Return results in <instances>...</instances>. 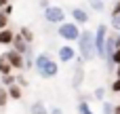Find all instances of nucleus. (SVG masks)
<instances>
[{
  "label": "nucleus",
  "instance_id": "obj_1",
  "mask_svg": "<svg viewBox=\"0 0 120 114\" xmlns=\"http://www.w3.org/2000/svg\"><path fill=\"white\" fill-rule=\"evenodd\" d=\"M34 68H36V72H38L40 78H55L59 74V66L46 53H40V55L34 57Z\"/></svg>",
  "mask_w": 120,
  "mask_h": 114
},
{
  "label": "nucleus",
  "instance_id": "obj_2",
  "mask_svg": "<svg viewBox=\"0 0 120 114\" xmlns=\"http://www.w3.org/2000/svg\"><path fill=\"white\" fill-rule=\"evenodd\" d=\"M76 42H78V51H80L82 61H91V59L97 57V53H95V34L93 32L80 30V38Z\"/></svg>",
  "mask_w": 120,
  "mask_h": 114
},
{
  "label": "nucleus",
  "instance_id": "obj_3",
  "mask_svg": "<svg viewBox=\"0 0 120 114\" xmlns=\"http://www.w3.org/2000/svg\"><path fill=\"white\" fill-rule=\"evenodd\" d=\"M57 34H59L63 40H68V42H76V40L80 38V28H78V23H74V21H63V23H59Z\"/></svg>",
  "mask_w": 120,
  "mask_h": 114
},
{
  "label": "nucleus",
  "instance_id": "obj_4",
  "mask_svg": "<svg viewBox=\"0 0 120 114\" xmlns=\"http://www.w3.org/2000/svg\"><path fill=\"white\" fill-rule=\"evenodd\" d=\"M93 34H95V53H97V57H99V59H103L105 40H108V25H105V23H101V25L97 28V32H93Z\"/></svg>",
  "mask_w": 120,
  "mask_h": 114
},
{
  "label": "nucleus",
  "instance_id": "obj_5",
  "mask_svg": "<svg viewBox=\"0 0 120 114\" xmlns=\"http://www.w3.org/2000/svg\"><path fill=\"white\" fill-rule=\"evenodd\" d=\"M44 19H46L49 23H63L65 13H63L61 6H46V8H44Z\"/></svg>",
  "mask_w": 120,
  "mask_h": 114
},
{
  "label": "nucleus",
  "instance_id": "obj_6",
  "mask_svg": "<svg viewBox=\"0 0 120 114\" xmlns=\"http://www.w3.org/2000/svg\"><path fill=\"white\" fill-rule=\"evenodd\" d=\"M76 61H78V66L74 68V76H72V87L74 89H80L82 87V80H84V61H82V57H76Z\"/></svg>",
  "mask_w": 120,
  "mask_h": 114
},
{
  "label": "nucleus",
  "instance_id": "obj_7",
  "mask_svg": "<svg viewBox=\"0 0 120 114\" xmlns=\"http://www.w3.org/2000/svg\"><path fill=\"white\" fill-rule=\"evenodd\" d=\"M57 57H59V61L70 63V61L76 59V49H72V44H63V47L57 49Z\"/></svg>",
  "mask_w": 120,
  "mask_h": 114
},
{
  "label": "nucleus",
  "instance_id": "obj_8",
  "mask_svg": "<svg viewBox=\"0 0 120 114\" xmlns=\"http://www.w3.org/2000/svg\"><path fill=\"white\" fill-rule=\"evenodd\" d=\"M4 57L8 59V63H11V68L13 70H23V55L21 53H17V51H6L4 53Z\"/></svg>",
  "mask_w": 120,
  "mask_h": 114
},
{
  "label": "nucleus",
  "instance_id": "obj_9",
  "mask_svg": "<svg viewBox=\"0 0 120 114\" xmlns=\"http://www.w3.org/2000/svg\"><path fill=\"white\" fill-rule=\"evenodd\" d=\"M13 51H17V53H21V55H25L27 51H30V44L19 36V34H15V38H13Z\"/></svg>",
  "mask_w": 120,
  "mask_h": 114
},
{
  "label": "nucleus",
  "instance_id": "obj_10",
  "mask_svg": "<svg viewBox=\"0 0 120 114\" xmlns=\"http://www.w3.org/2000/svg\"><path fill=\"white\" fill-rule=\"evenodd\" d=\"M72 19H74V23H86L89 21V15L82 8H72Z\"/></svg>",
  "mask_w": 120,
  "mask_h": 114
},
{
  "label": "nucleus",
  "instance_id": "obj_11",
  "mask_svg": "<svg viewBox=\"0 0 120 114\" xmlns=\"http://www.w3.org/2000/svg\"><path fill=\"white\" fill-rule=\"evenodd\" d=\"M13 38H15V32H11L8 28L0 30V44H2V47H4V44H13Z\"/></svg>",
  "mask_w": 120,
  "mask_h": 114
},
{
  "label": "nucleus",
  "instance_id": "obj_12",
  "mask_svg": "<svg viewBox=\"0 0 120 114\" xmlns=\"http://www.w3.org/2000/svg\"><path fill=\"white\" fill-rule=\"evenodd\" d=\"M30 114H49V108L42 104V102H34L30 106Z\"/></svg>",
  "mask_w": 120,
  "mask_h": 114
},
{
  "label": "nucleus",
  "instance_id": "obj_13",
  "mask_svg": "<svg viewBox=\"0 0 120 114\" xmlns=\"http://www.w3.org/2000/svg\"><path fill=\"white\" fill-rule=\"evenodd\" d=\"M6 93H8V99H21V87L19 85L6 87Z\"/></svg>",
  "mask_w": 120,
  "mask_h": 114
},
{
  "label": "nucleus",
  "instance_id": "obj_14",
  "mask_svg": "<svg viewBox=\"0 0 120 114\" xmlns=\"http://www.w3.org/2000/svg\"><path fill=\"white\" fill-rule=\"evenodd\" d=\"M0 74H2V76H4V74H13V68H11L8 59L4 57V53L0 55Z\"/></svg>",
  "mask_w": 120,
  "mask_h": 114
},
{
  "label": "nucleus",
  "instance_id": "obj_15",
  "mask_svg": "<svg viewBox=\"0 0 120 114\" xmlns=\"http://www.w3.org/2000/svg\"><path fill=\"white\" fill-rule=\"evenodd\" d=\"M78 114H95V112H93V108L89 106V102L82 99V102L78 104Z\"/></svg>",
  "mask_w": 120,
  "mask_h": 114
},
{
  "label": "nucleus",
  "instance_id": "obj_16",
  "mask_svg": "<svg viewBox=\"0 0 120 114\" xmlns=\"http://www.w3.org/2000/svg\"><path fill=\"white\" fill-rule=\"evenodd\" d=\"M19 36H21V38H23L27 44H30V42H32V38H34V34H32V30H30V28H21Z\"/></svg>",
  "mask_w": 120,
  "mask_h": 114
},
{
  "label": "nucleus",
  "instance_id": "obj_17",
  "mask_svg": "<svg viewBox=\"0 0 120 114\" xmlns=\"http://www.w3.org/2000/svg\"><path fill=\"white\" fill-rule=\"evenodd\" d=\"M11 85H15V76H13V74H4V76H2V87L6 89V87H11Z\"/></svg>",
  "mask_w": 120,
  "mask_h": 114
},
{
  "label": "nucleus",
  "instance_id": "obj_18",
  "mask_svg": "<svg viewBox=\"0 0 120 114\" xmlns=\"http://www.w3.org/2000/svg\"><path fill=\"white\" fill-rule=\"evenodd\" d=\"M89 4H91V8H95V11H103V6H105L103 0H89Z\"/></svg>",
  "mask_w": 120,
  "mask_h": 114
},
{
  "label": "nucleus",
  "instance_id": "obj_19",
  "mask_svg": "<svg viewBox=\"0 0 120 114\" xmlns=\"http://www.w3.org/2000/svg\"><path fill=\"white\" fill-rule=\"evenodd\" d=\"M6 102H8V93H6V89H4V87H0V108H4V106H6Z\"/></svg>",
  "mask_w": 120,
  "mask_h": 114
},
{
  "label": "nucleus",
  "instance_id": "obj_20",
  "mask_svg": "<svg viewBox=\"0 0 120 114\" xmlns=\"http://www.w3.org/2000/svg\"><path fill=\"white\" fill-rule=\"evenodd\" d=\"M101 114H114V104H112V102H103Z\"/></svg>",
  "mask_w": 120,
  "mask_h": 114
},
{
  "label": "nucleus",
  "instance_id": "obj_21",
  "mask_svg": "<svg viewBox=\"0 0 120 114\" xmlns=\"http://www.w3.org/2000/svg\"><path fill=\"white\" fill-rule=\"evenodd\" d=\"M6 23H8V15H6L4 11H0V30H4Z\"/></svg>",
  "mask_w": 120,
  "mask_h": 114
},
{
  "label": "nucleus",
  "instance_id": "obj_22",
  "mask_svg": "<svg viewBox=\"0 0 120 114\" xmlns=\"http://www.w3.org/2000/svg\"><path fill=\"white\" fill-rule=\"evenodd\" d=\"M15 85H19L23 89V87H27V78L25 76H15Z\"/></svg>",
  "mask_w": 120,
  "mask_h": 114
},
{
  "label": "nucleus",
  "instance_id": "obj_23",
  "mask_svg": "<svg viewBox=\"0 0 120 114\" xmlns=\"http://www.w3.org/2000/svg\"><path fill=\"white\" fill-rule=\"evenodd\" d=\"M93 95H95V97H97V99H103V97H105V89H103V87H97V89H95V93H93Z\"/></svg>",
  "mask_w": 120,
  "mask_h": 114
},
{
  "label": "nucleus",
  "instance_id": "obj_24",
  "mask_svg": "<svg viewBox=\"0 0 120 114\" xmlns=\"http://www.w3.org/2000/svg\"><path fill=\"white\" fill-rule=\"evenodd\" d=\"M112 28H116L120 32V13L118 15H112Z\"/></svg>",
  "mask_w": 120,
  "mask_h": 114
},
{
  "label": "nucleus",
  "instance_id": "obj_25",
  "mask_svg": "<svg viewBox=\"0 0 120 114\" xmlns=\"http://www.w3.org/2000/svg\"><path fill=\"white\" fill-rule=\"evenodd\" d=\"M112 91H114V93H120V78H116V80L112 83Z\"/></svg>",
  "mask_w": 120,
  "mask_h": 114
},
{
  "label": "nucleus",
  "instance_id": "obj_26",
  "mask_svg": "<svg viewBox=\"0 0 120 114\" xmlns=\"http://www.w3.org/2000/svg\"><path fill=\"white\" fill-rule=\"evenodd\" d=\"M120 61V49H116V51H114V63H118Z\"/></svg>",
  "mask_w": 120,
  "mask_h": 114
},
{
  "label": "nucleus",
  "instance_id": "obj_27",
  "mask_svg": "<svg viewBox=\"0 0 120 114\" xmlns=\"http://www.w3.org/2000/svg\"><path fill=\"white\" fill-rule=\"evenodd\" d=\"M49 114H63V110H61V108H51Z\"/></svg>",
  "mask_w": 120,
  "mask_h": 114
},
{
  "label": "nucleus",
  "instance_id": "obj_28",
  "mask_svg": "<svg viewBox=\"0 0 120 114\" xmlns=\"http://www.w3.org/2000/svg\"><path fill=\"white\" fill-rule=\"evenodd\" d=\"M120 13V0L116 2V6H114V11H112V15H118Z\"/></svg>",
  "mask_w": 120,
  "mask_h": 114
},
{
  "label": "nucleus",
  "instance_id": "obj_29",
  "mask_svg": "<svg viewBox=\"0 0 120 114\" xmlns=\"http://www.w3.org/2000/svg\"><path fill=\"white\" fill-rule=\"evenodd\" d=\"M114 74H116V78H120V61L116 63V68H114Z\"/></svg>",
  "mask_w": 120,
  "mask_h": 114
},
{
  "label": "nucleus",
  "instance_id": "obj_30",
  "mask_svg": "<svg viewBox=\"0 0 120 114\" xmlns=\"http://www.w3.org/2000/svg\"><path fill=\"white\" fill-rule=\"evenodd\" d=\"M4 13H6V15H11V13H13V6H11V4H6V6H4Z\"/></svg>",
  "mask_w": 120,
  "mask_h": 114
},
{
  "label": "nucleus",
  "instance_id": "obj_31",
  "mask_svg": "<svg viewBox=\"0 0 120 114\" xmlns=\"http://www.w3.org/2000/svg\"><path fill=\"white\" fill-rule=\"evenodd\" d=\"M6 4H8V0H0V8H4Z\"/></svg>",
  "mask_w": 120,
  "mask_h": 114
},
{
  "label": "nucleus",
  "instance_id": "obj_32",
  "mask_svg": "<svg viewBox=\"0 0 120 114\" xmlns=\"http://www.w3.org/2000/svg\"><path fill=\"white\" fill-rule=\"evenodd\" d=\"M103 2H108V0H103Z\"/></svg>",
  "mask_w": 120,
  "mask_h": 114
}]
</instances>
